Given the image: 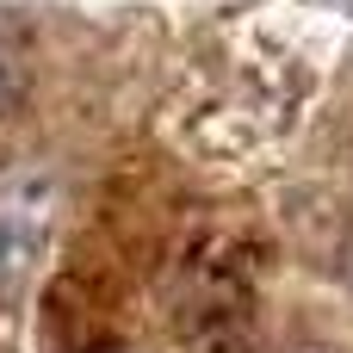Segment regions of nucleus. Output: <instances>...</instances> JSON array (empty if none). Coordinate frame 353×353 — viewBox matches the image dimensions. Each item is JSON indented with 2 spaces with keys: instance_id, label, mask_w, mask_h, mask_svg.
<instances>
[{
  "instance_id": "nucleus-1",
  "label": "nucleus",
  "mask_w": 353,
  "mask_h": 353,
  "mask_svg": "<svg viewBox=\"0 0 353 353\" xmlns=\"http://www.w3.org/2000/svg\"><path fill=\"white\" fill-rule=\"evenodd\" d=\"M248 323V273L223 254V261H192L186 267V298H180V329L192 347H223L236 341Z\"/></svg>"
},
{
  "instance_id": "nucleus-2",
  "label": "nucleus",
  "mask_w": 353,
  "mask_h": 353,
  "mask_svg": "<svg viewBox=\"0 0 353 353\" xmlns=\"http://www.w3.org/2000/svg\"><path fill=\"white\" fill-rule=\"evenodd\" d=\"M25 99V56L12 50V37L0 31V118Z\"/></svg>"
},
{
  "instance_id": "nucleus-3",
  "label": "nucleus",
  "mask_w": 353,
  "mask_h": 353,
  "mask_svg": "<svg viewBox=\"0 0 353 353\" xmlns=\"http://www.w3.org/2000/svg\"><path fill=\"white\" fill-rule=\"evenodd\" d=\"M335 273H341V285H353V217L341 223V242H335Z\"/></svg>"
}]
</instances>
